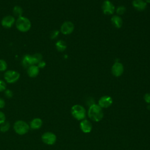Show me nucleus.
I'll use <instances>...</instances> for the list:
<instances>
[{
	"instance_id": "1",
	"label": "nucleus",
	"mask_w": 150,
	"mask_h": 150,
	"mask_svg": "<svg viewBox=\"0 0 150 150\" xmlns=\"http://www.w3.org/2000/svg\"><path fill=\"white\" fill-rule=\"evenodd\" d=\"M88 115L93 121L98 122L102 120L104 113L101 107L97 104H93L90 105L88 109Z\"/></svg>"
},
{
	"instance_id": "2",
	"label": "nucleus",
	"mask_w": 150,
	"mask_h": 150,
	"mask_svg": "<svg viewBox=\"0 0 150 150\" xmlns=\"http://www.w3.org/2000/svg\"><path fill=\"white\" fill-rule=\"evenodd\" d=\"M16 27L19 31L26 32L31 28V22L28 18L22 16L18 18L16 21Z\"/></svg>"
},
{
	"instance_id": "3",
	"label": "nucleus",
	"mask_w": 150,
	"mask_h": 150,
	"mask_svg": "<svg viewBox=\"0 0 150 150\" xmlns=\"http://www.w3.org/2000/svg\"><path fill=\"white\" fill-rule=\"evenodd\" d=\"M71 113L73 117L77 120H81L86 117L85 108L79 104L73 105L71 109Z\"/></svg>"
},
{
	"instance_id": "4",
	"label": "nucleus",
	"mask_w": 150,
	"mask_h": 150,
	"mask_svg": "<svg viewBox=\"0 0 150 150\" xmlns=\"http://www.w3.org/2000/svg\"><path fill=\"white\" fill-rule=\"evenodd\" d=\"M13 129L18 134L24 135L28 132L29 126L25 121L22 120H18L13 125Z\"/></svg>"
},
{
	"instance_id": "5",
	"label": "nucleus",
	"mask_w": 150,
	"mask_h": 150,
	"mask_svg": "<svg viewBox=\"0 0 150 150\" xmlns=\"http://www.w3.org/2000/svg\"><path fill=\"white\" fill-rule=\"evenodd\" d=\"M20 77V74L15 70H10L6 71L4 74V79L8 83H14L16 82Z\"/></svg>"
},
{
	"instance_id": "6",
	"label": "nucleus",
	"mask_w": 150,
	"mask_h": 150,
	"mask_svg": "<svg viewBox=\"0 0 150 150\" xmlns=\"http://www.w3.org/2000/svg\"><path fill=\"white\" fill-rule=\"evenodd\" d=\"M42 141L47 145H53L56 141V135L51 132H46L42 135Z\"/></svg>"
},
{
	"instance_id": "7",
	"label": "nucleus",
	"mask_w": 150,
	"mask_h": 150,
	"mask_svg": "<svg viewBox=\"0 0 150 150\" xmlns=\"http://www.w3.org/2000/svg\"><path fill=\"white\" fill-rule=\"evenodd\" d=\"M102 10L105 15H112L115 11V6L109 0H105L102 5Z\"/></svg>"
},
{
	"instance_id": "8",
	"label": "nucleus",
	"mask_w": 150,
	"mask_h": 150,
	"mask_svg": "<svg viewBox=\"0 0 150 150\" xmlns=\"http://www.w3.org/2000/svg\"><path fill=\"white\" fill-rule=\"evenodd\" d=\"M74 29V25L73 22L70 21H66L63 23L60 27V31L63 35L71 34Z\"/></svg>"
},
{
	"instance_id": "9",
	"label": "nucleus",
	"mask_w": 150,
	"mask_h": 150,
	"mask_svg": "<svg viewBox=\"0 0 150 150\" xmlns=\"http://www.w3.org/2000/svg\"><path fill=\"white\" fill-rule=\"evenodd\" d=\"M112 74L115 77L121 76L124 72V66L120 62H115L111 67Z\"/></svg>"
},
{
	"instance_id": "10",
	"label": "nucleus",
	"mask_w": 150,
	"mask_h": 150,
	"mask_svg": "<svg viewBox=\"0 0 150 150\" xmlns=\"http://www.w3.org/2000/svg\"><path fill=\"white\" fill-rule=\"evenodd\" d=\"M15 22V19L13 16L7 15L4 17L1 21V25L4 28H10Z\"/></svg>"
},
{
	"instance_id": "11",
	"label": "nucleus",
	"mask_w": 150,
	"mask_h": 150,
	"mask_svg": "<svg viewBox=\"0 0 150 150\" xmlns=\"http://www.w3.org/2000/svg\"><path fill=\"white\" fill-rule=\"evenodd\" d=\"M112 103V99L110 96H104L98 100V105L101 108H108Z\"/></svg>"
},
{
	"instance_id": "12",
	"label": "nucleus",
	"mask_w": 150,
	"mask_h": 150,
	"mask_svg": "<svg viewBox=\"0 0 150 150\" xmlns=\"http://www.w3.org/2000/svg\"><path fill=\"white\" fill-rule=\"evenodd\" d=\"M132 4L133 7L138 11H144L147 6V3L144 0H134Z\"/></svg>"
},
{
	"instance_id": "13",
	"label": "nucleus",
	"mask_w": 150,
	"mask_h": 150,
	"mask_svg": "<svg viewBox=\"0 0 150 150\" xmlns=\"http://www.w3.org/2000/svg\"><path fill=\"white\" fill-rule=\"evenodd\" d=\"M80 127L81 131L84 133H89L92 129L91 123L87 120H83L80 124Z\"/></svg>"
},
{
	"instance_id": "14",
	"label": "nucleus",
	"mask_w": 150,
	"mask_h": 150,
	"mask_svg": "<svg viewBox=\"0 0 150 150\" xmlns=\"http://www.w3.org/2000/svg\"><path fill=\"white\" fill-rule=\"evenodd\" d=\"M27 73L30 77H36L39 73V68L36 65H32L28 69Z\"/></svg>"
},
{
	"instance_id": "15",
	"label": "nucleus",
	"mask_w": 150,
	"mask_h": 150,
	"mask_svg": "<svg viewBox=\"0 0 150 150\" xmlns=\"http://www.w3.org/2000/svg\"><path fill=\"white\" fill-rule=\"evenodd\" d=\"M43 124L42 120L39 118H35L30 122V126L33 129H38L41 128Z\"/></svg>"
},
{
	"instance_id": "16",
	"label": "nucleus",
	"mask_w": 150,
	"mask_h": 150,
	"mask_svg": "<svg viewBox=\"0 0 150 150\" xmlns=\"http://www.w3.org/2000/svg\"><path fill=\"white\" fill-rule=\"evenodd\" d=\"M112 24L116 28H120L122 26V20L119 15H114L111 19Z\"/></svg>"
},
{
	"instance_id": "17",
	"label": "nucleus",
	"mask_w": 150,
	"mask_h": 150,
	"mask_svg": "<svg viewBox=\"0 0 150 150\" xmlns=\"http://www.w3.org/2000/svg\"><path fill=\"white\" fill-rule=\"evenodd\" d=\"M22 64L25 67H29V66L33 64L32 55L26 54L25 55L22 59Z\"/></svg>"
},
{
	"instance_id": "18",
	"label": "nucleus",
	"mask_w": 150,
	"mask_h": 150,
	"mask_svg": "<svg viewBox=\"0 0 150 150\" xmlns=\"http://www.w3.org/2000/svg\"><path fill=\"white\" fill-rule=\"evenodd\" d=\"M56 48L59 52H63L67 48L66 43L62 40H59L56 43Z\"/></svg>"
},
{
	"instance_id": "19",
	"label": "nucleus",
	"mask_w": 150,
	"mask_h": 150,
	"mask_svg": "<svg viewBox=\"0 0 150 150\" xmlns=\"http://www.w3.org/2000/svg\"><path fill=\"white\" fill-rule=\"evenodd\" d=\"M13 13L15 16H16L18 18L22 16L23 9L19 6H14V8L13 9Z\"/></svg>"
},
{
	"instance_id": "20",
	"label": "nucleus",
	"mask_w": 150,
	"mask_h": 150,
	"mask_svg": "<svg viewBox=\"0 0 150 150\" xmlns=\"http://www.w3.org/2000/svg\"><path fill=\"white\" fill-rule=\"evenodd\" d=\"M10 128V124L8 121H5L0 125V131L2 132H7Z\"/></svg>"
},
{
	"instance_id": "21",
	"label": "nucleus",
	"mask_w": 150,
	"mask_h": 150,
	"mask_svg": "<svg viewBox=\"0 0 150 150\" xmlns=\"http://www.w3.org/2000/svg\"><path fill=\"white\" fill-rule=\"evenodd\" d=\"M42 57H43L42 55L40 53H35L33 55H32L33 64L36 65L39 62L42 60Z\"/></svg>"
},
{
	"instance_id": "22",
	"label": "nucleus",
	"mask_w": 150,
	"mask_h": 150,
	"mask_svg": "<svg viewBox=\"0 0 150 150\" xmlns=\"http://www.w3.org/2000/svg\"><path fill=\"white\" fill-rule=\"evenodd\" d=\"M126 11V8L124 6L121 5L118 6V8L116 9V12L118 15H123Z\"/></svg>"
},
{
	"instance_id": "23",
	"label": "nucleus",
	"mask_w": 150,
	"mask_h": 150,
	"mask_svg": "<svg viewBox=\"0 0 150 150\" xmlns=\"http://www.w3.org/2000/svg\"><path fill=\"white\" fill-rule=\"evenodd\" d=\"M7 66L6 62L3 59H0V71H4L6 70Z\"/></svg>"
},
{
	"instance_id": "24",
	"label": "nucleus",
	"mask_w": 150,
	"mask_h": 150,
	"mask_svg": "<svg viewBox=\"0 0 150 150\" xmlns=\"http://www.w3.org/2000/svg\"><path fill=\"white\" fill-rule=\"evenodd\" d=\"M4 95L8 98H11L13 97V92L11 90H5L4 91Z\"/></svg>"
},
{
	"instance_id": "25",
	"label": "nucleus",
	"mask_w": 150,
	"mask_h": 150,
	"mask_svg": "<svg viewBox=\"0 0 150 150\" xmlns=\"http://www.w3.org/2000/svg\"><path fill=\"white\" fill-rule=\"evenodd\" d=\"M59 34V32L57 30H54L52 32V33L50 34V38L52 39H54L58 36Z\"/></svg>"
},
{
	"instance_id": "26",
	"label": "nucleus",
	"mask_w": 150,
	"mask_h": 150,
	"mask_svg": "<svg viewBox=\"0 0 150 150\" xmlns=\"http://www.w3.org/2000/svg\"><path fill=\"white\" fill-rule=\"evenodd\" d=\"M6 90V83L4 81L0 80V92L4 91Z\"/></svg>"
},
{
	"instance_id": "27",
	"label": "nucleus",
	"mask_w": 150,
	"mask_h": 150,
	"mask_svg": "<svg viewBox=\"0 0 150 150\" xmlns=\"http://www.w3.org/2000/svg\"><path fill=\"white\" fill-rule=\"evenodd\" d=\"M144 98L146 103L150 104V93H146L144 96Z\"/></svg>"
},
{
	"instance_id": "28",
	"label": "nucleus",
	"mask_w": 150,
	"mask_h": 150,
	"mask_svg": "<svg viewBox=\"0 0 150 150\" xmlns=\"http://www.w3.org/2000/svg\"><path fill=\"white\" fill-rule=\"evenodd\" d=\"M5 121V115L2 111H0V125Z\"/></svg>"
},
{
	"instance_id": "29",
	"label": "nucleus",
	"mask_w": 150,
	"mask_h": 150,
	"mask_svg": "<svg viewBox=\"0 0 150 150\" xmlns=\"http://www.w3.org/2000/svg\"><path fill=\"white\" fill-rule=\"evenodd\" d=\"M46 66V62L43 60H41L40 62H39L38 63V67L40 69H43Z\"/></svg>"
},
{
	"instance_id": "30",
	"label": "nucleus",
	"mask_w": 150,
	"mask_h": 150,
	"mask_svg": "<svg viewBox=\"0 0 150 150\" xmlns=\"http://www.w3.org/2000/svg\"><path fill=\"white\" fill-rule=\"evenodd\" d=\"M5 105V100L0 97V108H3Z\"/></svg>"
},
{
	"instance_id": "31",
	"label": "nucleus",
	"mask_w": 150,
	"mask_h": 150,
	"mask_svg": "<svg viewBox=\"0 0 150 150\" xmlns=\"http://www.w3.org/2000/svg\"><path fill=\"white\" fill-rule=\"evenodd\" d=\"M146 3H150V0H144Z\"/></svg>"
}]
</instances>
